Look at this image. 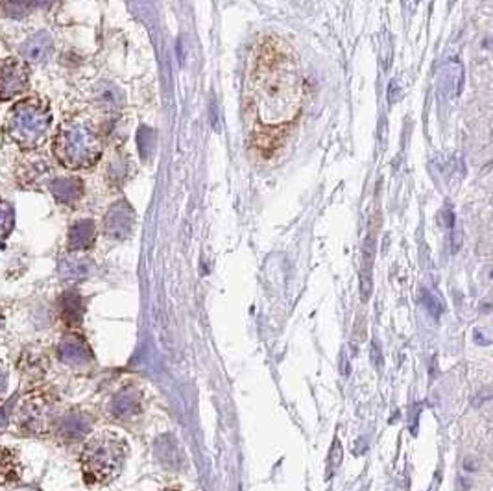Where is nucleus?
I'll list each match as a JSON object with an SVG mask.
<instances>
[{
    "label": "nucleus",
    "instance_id": "f257e3e1",
    "mask_svg": "<svg viewBox=\"0 0 493 491\" xmlns=\"http://www.w3.org/2000/svg\"><path fill=\"white\" fill-rule=\"evenodd\" d=\"M305 102L301 63L291 45L279 37L259 39L249 55L246 106L254 120L249 144L255 156L272 161L291 141Z\"/></svg>",
    "mask_w": 493,
    "mask_h": 491
},
{
    "label": "nucleus",
    "instance_id": "f03ea898",
    "mask_svg": "<svg viewBox=\"0 0 493 491\" xmlns=\"http://www.w3.org/2000/svg\"><path fill=\"white\" fill-rule=\"evenodd\" d=\"M50 126V106L39 98H24L8 111L4 137L21 150H36L46 141Z\"/></svg>",
    "mask_w": 493,
    "mask_h": 491
},
{
    "label": "nucleus",
    "instance_id": "7ed1b4c3",
    "mask_svg": "<svg viewBox=\"0 0 493 491\" xmlns=\"http://www.w3.org/2000/svg\"><path fill=\"white\" fill-rule=\"evenodd\" d=\"M54 156L65 168H91L100 159L102 144L87 126L69 120L55 135Z\"/></svg>",
    "mask_w": 493,
    "mask_h": 491
},
{
    "label": "nucleus",
    "instance_id": "20e7f679",
    "mask_svg": "<svg viewBox=\"0 0 493 491\" xmlns=\"http://www.w3.org/2000/svg\"><path fill=\"white\" fill-rule=\"evenodd\" d=\"M126 443L111 432H102L87 441L82 453V469L87 484H107L119 475Z\"/></svg>",
    "mask_w": 493,
    "mask_h": 491
},
{
    "label": "nucleus",
    "instance_id": "39448f33",
    "mask_svg": "<svg viewBox=\"0 0 493 491\" xmlns=\"http://www.w3.org/2000/svg\"><path fill=\"white\" fill-rule=\"evenodd\" d=\"M55 401L45 390H32L18 401L13 412L15 425L26 436H45L54 425Z\"/></svg>",
    "mask_w": 493,
    "mask_h": 491
},
{
    "label": "nucleus",
    "instance_id": "423d86ee",
    "mask_svg": "<svg viewBox=\"0 0 493 491\" xmlns=\"http://www.w3.org/2000/svg\"><path fill=\"white\" fill-rule=\"evenodd\" d=\"M30 85V72L24 61L15 58L0 60V102L13 100Z\"/></svg>",
    "mask_w": 493,
    "mask_h": 491
},
{
    "label": "nucleus",
    "instance_id": "0eeeda50",
    "mask_svg": "<svg viewBox=\"0 0 493 491\" xmlns=\"http://www.w3.org/2000/svg\"><path fill=\"white\" fill-rule=\"evenodd\" d=\"M134 220L135 215L134 211H131V207L126 202H119L107 211L106 218H104V230H106L107 237H113V239H126V237L131 233Z\"/></svg>",
    "mask_w": 493,
    "mask_h": 491
},
{
    "label": "nucleus",
    "instance_id": "6e6552de",
    "mask_svg": "<svg viewBox=\"0 0 493 491\" xmlns=\"http://www.w3.org/2000/svg\"><path fill=\"white\" fill-rule=\"evenodd\" d=\"M54 50V43L48 32H37L32 37H28L21 46V58L28 63H41L48 60Z\"/></svg>",
    "mask_w": 493,
    "mask_h": 491
},
{
    "label": "nucleus",
    "instance_id": "1a4fd4ad",
    "mask_svg": "<svg viewBox=\"0 0 493 491\" xmlns=\"http://www.w3.org/2000/svg\"><path fill=\"white\" fill-rule=\"evenodd\" d=\"M23 478V464L13 449L0 447V487L17 486Z\"/></svg>",
    "mask_w": 493,
    "mask_h": 491
},
{
    "label": "nucleus",
    "instance_id": "9d476101",
    "mask_svg": "<svg viewBox=\"0 0 493 491\" xmlns=\"http://www.w3.org/2000/svg\"><path fill=\"white\" fill-rule=\"evenodd\" d=\"M50 193L61 205H74L83 196V183L80 178H55L50 183Z\"/></svg>",
    "mask_w": 493,
    "mask_h": 491
},
{
    "label": "nucleus",
    "instance_id": "9b49d317",
    "mask_svg": "<svg viewBox=\"0 0 493 491\" xmlns=\"http://www.w3.org/2000/svg\"><path fill=\"white\" fill-rule=\"evenodd\" d=\"M94 239H97L94 224L91 220H80L69 230L67 246H69L70 252H85L94 244Z\"/></svg>",
    "mask_w": 493,
    "mask_h": 491
},
{
    "label": "nucleus",
    "instance_id": "f8f14e48",
    "mask_svg": "<svg viewBox=\"0 0 493 491\" xmlns=\"http://www.w3.org/2000/svg\"><path fill=\"white\" fill-rule=\"evenodd\" d=\"M58 355L63 362L67 364H80L83 360H87L89 349L82 338L74 335H67L61 340L60 347H58Z\"/></svg>",
    "mask_w": 493,
    "mask_h": 491
},
{
    "label": "nucleus",
    "instance_id": "ddd939ff",
    "mask_svg": "<svg viewBox=\"0 0 493 491\" xmlns=\"http://www.w3.org/2000/svg\"><path fill=\"white\" fill-rule=\"evenodd\" d=\"M374 255H375V233H374V224H372V230L368 233V239L364 242V270H362V292H364V298L369 296V290H372V266H374Z\"/></svg>",
    "mask_w": 493,
    "mask_h": 491
},
{
    "label": "nucleus",
    "instance_id": "4468645a",
    "mask_svg": "<svg viewBox=\"0 0 493 491\" xmlns=\"http://www.w3.org/2000/svg\"><path fill=\"white\" fill-rule=\"evenodd\" d=\"M60 313L65 323H74L82 318V299L76 292H67L61 298Z\"/></svg>",
    "mask_w": 493,
    "mask_h": 491
},
{
    "label": "nucleus",
    "instance_id": "2eb2a0df",
    "mask_svg": "<svg viewBox=\"0 0 493 491\" xmlns=\"http://www.w3.org/2000/svg\"><path fill=\"white\" fill-rule=\"evenodd\" d=\"M97 100L107 109H117L122 106V92L111 83H100L97 87Z\"/></svg>",
    "mask_w": 493,
    "mask_h": 491
},
{
    "label": "nucleus",
    "instance_id": "dca6fc26",
    "mask_svg": "<svg viewBox=\"0 0 493 491\" xmlns=\"http://www.w3.org/2000/svg\"><path fill=\"white\" fill-rule=\"evenodd\" d=\"M462 87V67L460 63H449V70H443L442 72V89L448 92L449 97L451 95H458Z\"/></svg>",
    "mask_w": 493,
    "mask_h": 491
},
{
    "label": "nucleus",
    "instance_id": "f3484780",
    "mask_svg": "<svg viewBox=\"0 0 493 491\" xmlns=\"http://www.w3.org/2000/svg\"><path fill=\"white\" fill-rule=\"evenodd\" d=\"M60 274L65 279H78V277L87 276L89 274V262L82 261V259L67 257L61 261Z\"/></svg>",
    "mask_w": 493,
    "mask_h": 491
},
{
    "label": "nucleus",
    "instance_id": "a211bd4d",
    "mask_svg": "<svg viewBox=\"0 0 493 491\" xmlns=\"http://www.w3.org/2000/svg\"><path fill=\"white\" fill-rule=\"evenodd\" d=\"M15 227V209L6 200H0V242L11 234Z\"/></svg>",
    "mask_w": 493,
    "mask_h": 491
},
{
    "label": "nucleus",
    "instance_id": "6ab92c4d",
    "mask_svg": "<svg viewBox=\"0 0 493 491\" xmlns=\"http://www.w3.org/2000/svg\"><path fill=\"white\" fill-rule=\"evenodd\" d=\"M137 146L139 153H141V157H143L144 161L150 159V156H152L153 152V146H156V134H153V129L146 128V126H143V128L139 129Z\"/></svg>",
    "mask_w": 493,
    "mask_h": 491
},
{
    "label": "nucleus",
    "instance_id": "aec40b11",
    "mask_svg": "<svg viewBox=\"0 0 493 491\" xmlns=\"http://www.w3.org/2000/svg\"><path fill=\"white\" fill-rule=\"evenodd\" d=\"M30 9H32L30 0H6V4H4L6 15H8V17H15V18L26 17V15L30 14Z\"/></svg>",
    "mask_w": 493,
    "mask_h": 491
},
{
    "label": "nucleus",
    "instance_id": "412c9836",
    "mask_svg": "<svg viewBox=\"0 0 493 491\" xmlns=\"http://www.w3.org/2000/svg\"><path fill=\"white\" fill-rule=\"evenodd\" d=\"M8 384H9L8 367H6L4 362H0V397L8 392Z\"/></svg>",
    "mask_w": 493,
    "mask_h": 491
},
{
    "label": "nucleus",
    "instance_id": "4be33fe9",
    "mask_svg": "<svg viewBox=\"0 0 493 491\" xmlns=\"http://www.w3.org/2000/svg\"><path fill=\"white\" fill-rule=\"evenodd\" d=\"M55 0H30V4L37 6V8H50Z\"/></svg>",
    "mask_w": 493,
    "mask_h": 491
},
{
    "label": "nucleus",
    "instance_id": "5701e85b",
    "mask_svg": "<svg viewBox=\"0 0 493 491\" xmlns=\"http://www.w3.org/2000/svg\"><path fill=\"white\" fill-rule=\"evenodd\" d=\"M2 329H4V316L0 314V333H2Z\"/></svg>",
    "mask_w": 493,
    "mask_h": 491
}]
</instances>
